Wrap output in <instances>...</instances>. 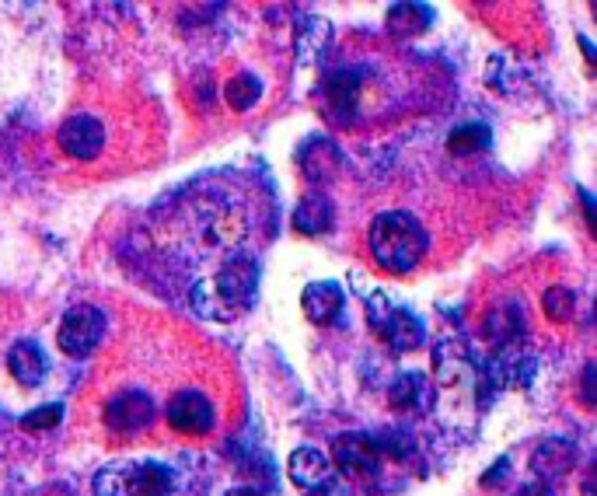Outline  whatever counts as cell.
Masks as SVG:
<instances>
[{
  "label": "cell",
  "instance_id": "6da1fadb",
  "mask_svg": "<svg viewBox=\"0 0 597 496\" xmlns=\"http://www.w3.org/2000/svg\"><path fill=\"white\" fill-rule=\"evenodd\" d=\"M255 290H259V262L255 255L238 252L220 266L217 276L196 283L193 308L210 322H234L241 311L252 308Z\"/></svg>",
  "mask_w": 597,
  "mask_h": 496
},
{
  "label": "cell",
  "instance_id": "7a4b0ae2",
  "mask_svg": "<svg viewBox=\"0 0 597 496\" xmlns=\"http://www.w3.org/2000/svg\"><path fill=\"white\" fill-rule=\"evenodd\" d=\"M367 245H371V255L381 269H388V273H412L419 266V259L426 255V248H430V235L405 210H385L367 228Z\"/></svg>",
  "mask_w": 597,
  "mask_h": 496
},
{
  "label": "cell",
  "instance_id": "3957f363",
  "mask_svg": "<svg viewBox=\"0 0 597 496\" xmlns=\"http://www.w3.org/2000/svg\"><path fill=\"white\" fill-rule=\"evenodd\" d=\"M175 490V469L154 458L140 462H112L95 472L91 493L95 496H168Z\"/></svg>",
  "mask_w": 597,
  "mask_h": 496
},
{
  "label": "cell",
  "instance_id": "277c9868",
  "mask_svg": "<svg viewBox=\"0 0 597 496\" xmlns=\"http://www.w3.org/2000/svg\"><path fill=\"white\" fill-rule=\"evenodd\" d=\"M105 336V315L95 304H77L63 315L60 332H56V346H60L67 357L84 360L95 353V346Z\"/></svg>",
  "mask_w": 597,
  "mask_h": 496
},
{
  "label": "cell",
  "instance_id": "5b68a950",
  "mask_svg": "<svg viewBox=\"0 0 597 496\" xmlns=\"http://www.w3.org/2000/svg\"><path fill=\"white\" fill-rule=\"evenodd\" d=\"M482 336L496 346V350H514L528 336V311L517 297H503L500 304H493L482 322Z\"/></svg>",
  "mask_w": 597,
  "mask_h": 496
},
{
  "label": "cell",
  "instance_id": "8992f818",
  "mask_svg": "<svg viewBox=\"0 0 597 496\" xmlns=\"http://www.w3.org/2000/svg\"><path fill=\"white\" fill-rule=\"evenodd\" d=\"M332 462L353 479H371L381 472V455L371 444V434H364V430L339 434L336 444H332Z\"/></svg>",
  "mask_w": 597,
  "mask_h": 496
},
{
  "label": "cell",
  "instance_id": "52a82bcc",
  "mask_svg": "<svg viewBox=\"0 0 597 496\" xmlns=\"http://www.w3.org/2000/svg\"><path fill=\"white\" fill-rule=\"evenodd\" d=\"M154 423V399L140 388H126V392L112 395L105 406V427L116 434H137Z\"/></svg>",
  "mask_w": 597,
  "mask_h": 496
},
{
  "label": "cell",
  "instance_id": "ba28073f",
  "mask_svg": "<svg viewBox=\"0 0 597 496\" xmlns=\"http://www.w3.org/2000/svg\"><path fill=\"white\" fill-rule=\"evenodd\" d=\"M56 144L74 161H95L105 151V126L95 116H70L56 133Z\"/></svg>",
  "mask_w": 597,
  "mask_h": 496
},
{
  "label": "cell",
  "instance_id": "9c48e42d",
  "mask_svg": "<svg viewBox=\"0 0 597 496\" xmlns=\"http://www.w3.org/2000/svg\"><path fill=\"white\" fill-rule=\"evenodd\" d=\"M168 423L179 434H210L213 423H217V413H213V402L206 399L196 388H186V392L172 395L168 402Z\"/></svg>",
  "mask_w": 597,
  "mask_h": 496
},
{
  "label": "cell",
  "instance_id": "30bf717a",
  "mask_svg": "<svg viewBox=\"0 0 597 496\" xmlns=\"http://www.w3.org/2000/svg\"><path fill=\"white\" fill-rule=\"evenodd\" d=\"M374 332L385 339V346L392 353H412V350H419V346L426 343L423 322H419L409 308H388V315L374 325Z\"/></svg>",
  "mask_w": 597,
  "mask_h": 496
},
{
  "label": "cell",
  "instance_id": "8fae6325",
  "mask_svg": "<svg viewBox=\"0 0 597 496\" xmlns=\"http://www.w3.org/2000/svg\"><path fill=\"white\" fill-rule=\"evenodd\" d=\"M573 465H577V444L566 441V437H545V441L531 451V472H535L545 486L563 479Z\"/></svg>",
  "mask_w": 597,
  "mask_h": 496
},
{
  "label": "cell",
  "instance_id": "7c38bea8",
  "mask_svg": "<svg viewBox=\"0 0 597 496\" xmlns=\"http://www.w3.org/2000/svg\"><path fill=\"white\" fill-rule=\"evenodd\" d=\"M301 308H304V315L318 325L339 322V318H343V308H346V290L339 287L336 280L308 283L301 294Z\"/></svg>",
  "mask_w": 597,
  "mask_h": 496
},
{
  "label": "cell",
  "instance_id": "4fadbf2b",
  "mask_svg": "<svg viewBox=\"0 0 597 496\" xmlns=\"http://www.w3.org/2000/svg\"><path fill=\"white\" fill-rule=\"evenodd\" d=\"M287 472L297 486H304V490H322V486L332 479V462L322 448L304 444V448H297L294 455H290Z\"/></svg>",
  "mask_w": 597,
  "mask_h": 496
},
{
  "label": "cell",
  "instance_id": "5bb4252c",
  "mask_svg": "<svg viewBox=\"0 0 597 496\" xmlns=\"http://www.w3.org/2000/svg\"><path fill=\"white\" fill-rule=\"evenodd\" d=\"M7 371L18 378V385L35 388L49 371V357L42 353V346L35 339H18V343L7 350Z\"/></svg>",
  "mask_w": 597,
  "mask_h": 496
},
{
  "label": "cell",
  "instance_id": "9a60e30c",
  "mask_svg": "<svg viewBox=\"0 0 597 496\" xmlns=\"http://www.w3.org/2000/svg\"><path fill=\"white\" fill-rule=\"evenodd\" d=\"M332 224H336V207H332V200L325 193H308L301 203H297L294 231L318 238V235H329Z\"/></svg>",
  "mask_w": 597,
  "mask_h": 496
},
{
  "label": "cell",
  "instance_id": "2e32d148",
  "mask_svg": "<svg viewBox=\"0 0 597 496\" xmlns=\"http://www.w3.org/2000/svg\"><path fill=\"white\" fill-rule=\"evenodd\" d=\"M364 84V67H336L329 77H325V95H329V105L346 112H353L357 105V91Z\"/></svg>",
  "mask_w": 597,
  "mask_h": 496
},
{
  "label": "cell",
  "instance_id": "e0dca14e",
  "mask_svg": "<svg viewBox=\"0 0 597 496\" xmlns=\"http://www.w3.org/2000/svg\"><path fill=\"white\" fill-rule=\"evenodd\" d=\"M426 399H430V385L419 371L395 374L392 385H388V402L395 409H423Z\"/></svg>",
  "mask_w": 597,
  "mask_h": 496
},
{
  "label": "cell",
  "instance_id": "ac0fdd59",
  "mask_svg": "<svg viewBox=\"0 0 597 496\" xmlns=\"http://www.w3.org/2000/svg\"><path fill=\"white\" fill-rule=\"evenodd\" d=\"M493 144V133L482 123H461L447 133V151L458 154V158H472V154H482Z\"/></svg>",
  "mask_w": 597,
  "mask_h": 496
},
{
  "label": "cell",
  "instance_id": "d6986e66",
  "mask_svg": "<svg viewBox=\"0 0 597 496\" xmlns=\"http://www.w3.org/2000/svg\"><path fill=\"white\" fill-rule=\"evenodd\" d=\"M262 98V77L252 74V70H241L231 81L224 84V102L231 105L234 112H248L255 102Z\"/></svg>",
  "mask_w": 597,
  "mask_h": 496
},
{
  "label": "cell",
  "instance_id": "ffe728a7",
  "mask_svg": "<svg viewBox=\"0 0 597 496\" xmlns=\"http://www.w3.org/2000/svg\"><path fill=\"white\" fill-rule=\"evenodd\" d=\"M433 21V11L423 4H395L388 11V32L392 35H419Z\"/></svg>",
  "mask_w": 597,
  "mask_h": 496
},
{
  "label": "cell",
  "instance_id": "44dd1931",
  "mask_svg": "<svg viewBox=\"0 0 597 496\" xmlns=\"http://www.w3.org/2000/svg\"><path fill=\"white\" fill-rule=\"evenodd\" d=\"M371 444L378 448L381 458H395V462H402V458H409L412 451H416L412 434H409V430H398V427H388V430L371 434Z\"/></svg>",
  "mask_w": 597,
  "mask_h": 496
},
{
  "label": "cell",
  "instance_id": "7402d4cb",
  "mask_svg": "<svg viewBox=\"0 0 597 496\" xmlns=\"http://www.w3.org/2000/svg\"><path fill=\"white\" fill-rule=\"evenodd\" d=\"M542 308L552 322H566L573 315V308H577V294L570 287H549L542 297Z\"/></svg>",
  "mask_w": 597,
  "mask_h": 496
},
{
  "label": "cell",
  "instance_id": "603a6c76",
  "mask_svg": "<svg viewBox=\"0 0 597 496\" xmlns=\"http://www.w3.org/2000/svg\"><path fill=\"white\" fill-rule=\"evenodd\" d=\"M60 420H63V406L60 402H49V406H39V409H32V413L21 416V427L32 430V434H39V430L60 427Z\"/></svg>",
  "mask_w": 597,
  "mask_h": 496
},
{
  "label": "cell",
  "instance_id": "cb8c5ba5",
  "mask_svg": "<svg viewBox=\"0 0 597 496\" xmlns=\"http://www.w3.org/2000/svg\"><path fill=\"white\" fill-rule=\"evenodd\" d=\"M580 399H584L587 409L597 406V364L594 360L584 367V374H580Z\"/></svg>",
  "mask_w": 597,
  "mask_h": 496
},
{
  "label": "cell",
  "instance_id": "d4e9b609",
  "mask_svg": "<svg viewBox=\"0 0 597 496\" xmlns=\"http://www.w3.org/2000/svg\"><path fill=\"white\" fill-rule=\"evenodd\" d=\"M507 469H510V458H496L493 469L482 472V486H496V483H503V476H507Z\"/></svg>",
  "mask_w": 597,
  "mask_h": 496
},
{
  "label": "cell",
  "instance_id": "484cf974",
  "mask_svg": "<svg viewBox=\"0 0 597 496\" xmlns=\"http://www.w3.org/2000/svg\"><path fill=\"white\" fill-rule=\"evenodd\" d=\"M517 496H556V493H552V486H545V483H524L521 490H517Z\"/></svg>",
  "mask_w": 597,
  "mask_h": 496
},
{
  "label": "cell",
  "instance_id": "4316f807",
  "mask_svg": "<svg viewBox=\"0 0 597 496\" xmlns=\"http://www.w3.org/2000/svg\"><path fill=\"white\" fill-rule=\"evenodd\" d=\"M580 200H584V214H587V228H594V196L587 189H580Z\"/></svg>",
  "mask_w": 597,
  "mask_h": 496
},
{
  "label": "cell",
  "instance_id": "83f0119b",
  "mask_svg": "<svg viewBox=\"0 0 597 496\" xmlns=\"http://www.w3.org/2000/svg\"><path fill=\"white\" fill-rule=\"evenodd\" d=\"M224 496H262V490H255V486H238V490H227Z\"/></svg>",
  "mask_w": 597,
  "mask_h": 496
},
{
  "label": "cell",
  "instance_id": "f1b7e54d",
  "mask_svg": "<svg viewBox=\"0 0 597 496\" xmlns=\"http://www.w3.org/2000/svg\"><path fill=\"white\" fill-rule=\"evenodd\" d=\"M304 496H329V490H304Z\"/></svg>",
  "mask_w": 597,
  "mask_h": 496
}]
</instances>
